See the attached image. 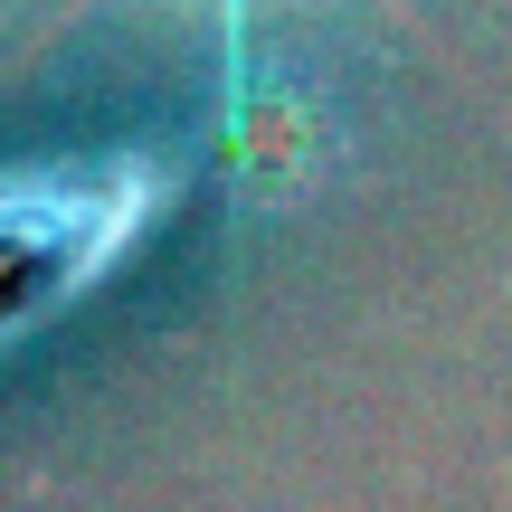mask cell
Wrapping results in <instances>:
<instances>
[{"instance_id": "1", "label": "cell", "mask_w": 512, "mask_h": 512, "mask_svg": "<svg viewBox=\"0 0 512 512\" xmlns=\"http://www.w3.org/2000/svg\"><path fill=\"white\" fill-rule=\"evenodd\" d=\"M181 200V152L124 143V152H76V162H19L0 171V351L76 313L152 219Z\"/></svg>"}, {"instance_id": "2", "label": "cell", "mask_w": 512, "mask_h": 512, "mask_svg": "<svg viewBox=\"0 0 512 512\" xmlns=\"http://www.w3.org/2000/svg\"><path fill=\"white\" fill-rule=\"evenodd\" d=\"M76 10H86V0H76ZM219 10H228V19H238V10H247V0H219Z\"/></svg>"}]
</instances>
